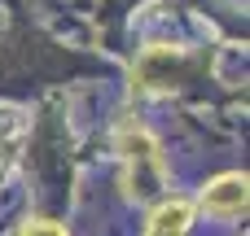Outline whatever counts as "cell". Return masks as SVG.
I'll use <instances>...</instances> for the list:
<instances>
[{
    "label": "cell",
    "instance_id": "5",
    "mask_svg": "<svg viewBox=\"0 0 250 236\" xmlns=\"http://www.w3.org/2000/svg\"><path fill=\"white\" fill-rule=\"evenodd\" d=\"M4 171H9V153L0 149V180H4Z\"/></svg>",
    "mask_w": 250,
    "mask_h": 236
},
{
    "label": "cell",
    "instance_id": "1",
    "mask_svg": "<svg viewBox=\"0 0 250 236\" xmlns=\"http://www.w3.org/2000/svg\"><path fill=\"white\" fill-rule=\"evenodd\" d=\"M119 153H123V175H127V193L136 201H154L167 188V166L158 153V140L141 127H127L119 136Z\"/></svg>",
    "mask_w": 250,
    "mask_h": 236
},
{
    "label": "cell",
    "instance_id": "4",
    "mask_svg": "<svg viewBox=\"0 0 250 236\" xmlns=\"http://www.w3.org/2000/svg\"><path fill=\"white\" fill-rule=\"evenodd\" d=\"M22 236H66V228H57V223H48V219H35V223H26Z\"/></svg>",
    "mask_w": 250,
    "mask_h": 236
},
{
    "label": "cell",
    "instance_id": "2",
    "mask_svg": "<svg viewBox=\"0 0 250 236\" xmlns=\"http://www.w3.org/2000/svg\"><path fill=\"white\" fill-rule=\"evenodd\" d=\"M202 210L211 215H242L246 210V175L233 171V175H220L202 188Z\"/></svg>",
    "mask_w": 250,
    "mask_h": 236
},
{
    "label": "cell",
    "instance_id": "3",
    "mask_svg": "<svg viewBox=\"0 0 250 236\" xmlns=\"http://www.w3.org/2000/svg\"><path fill=\"white\" fill-rule=\"evenodd\" d=\"M189 219H193L189 201H158V210L149 215L145 236H185L189 232Z\"/></svg>",
    "mask_w": 250,
    "mask_h": 236
}]
</instances>
